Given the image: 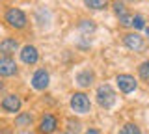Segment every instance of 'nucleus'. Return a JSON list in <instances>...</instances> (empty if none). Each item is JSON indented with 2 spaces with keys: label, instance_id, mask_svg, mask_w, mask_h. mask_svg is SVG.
<instances>
[{
  "label": "nucleus",
  "instance_id": "8",
  "mask_svg": "<svg viewBox=\"0 0 149 134\" xmlns=\"http://www.w3.org/2000/svg\"><path fill=\"white\" fill-rule=\"evenodd\" d=\"M32 86H34L36 90H45V87L49 86V73H47L45 69L36 71L34 78H32Z\"/></svg>",
  "mask_w": 149,
  "mask_h": 134
},
{
  "label": "nucleus",
  "instance_id": "1",
  "mask_svg": "<svg viewBox=\"0 0 149 134\" xmlns=\"http://www.w3.org/2000/svg\"><path fill=\"white\" fill-rule=\"evenodd\" d=\"M97 103H99L102 108H110V106H114L116 93H114V90H112V86H108V84L99 86V90H97Z\"/></svg>",
  "mask_w": 149,
  "mask_h": 134
},
{
  "label": "nucleus",
  "instance_id": "16",
  "mask_svg": "<svg viewBox=\"0 0 149 134\" xmlns=\"http://www.w3.org/2000/svg\"><path fill=\"white\" fill-rule=\"evenodd\" d=\"M32 123V115L30 114H22L17 117V125L19 127H24V125H30Z\"/></svg>",
  "mask_w": 149,
  "mask_h": 134
},
{
  "label": "nucleus",
  "instance_id": "3",
  "mask_svg": "<svg viewBox=\"0 0 149 134\" xmlns=\"http://www.w3.org/2000/svg\"><path fill=\"white\" fill-rule=\"evenodd\" d=\"M90 99H88V95L86 93H74L71 97V108L74 110V112H78V114H86V112H90Z\"/></svg>",
  "mask_w": 149,
  "mask_h": 134
},
{
  "label": "nucleus",
  "instance_id": "19",
  "mask_svg": "<svg viewBox=\"0 0 149 134\" xmlns=\"http://www.w3.org/2000/svg\"><path fill=\"white\" fill-rule=\"evenodd\" d=\"M132 26H136V28H143V19L140 15H136V17H132Z\"/></svg>",
  "mask_w": 149,
  "mask_h": 134
},
{
  "label": "nucleus",
  "instance_id": "21",
  "mask_svg": "<svg viewBox=\"0 0 149 134\" xmlns=\"http://www.w3.org/2000/svg\"><path fill=\"white\" fill-rule=\"evenodd\" d=\"M125 2H136V0H125Z\"/></svg>",
  "mask_w": 149,
  "mask_h": 134
},
{
  "label": "nucleus",
  "instance_id": "20",
  "mask_svg": "<svg viewBox=\"0 0 149 134\" xmlns=\"http://www.w3.org/2000/svg\"><path fill=\"white\" fill-rule=\"evenodd\" d=\"M86 134H99V131H95V128H90V131H88Z\"/></svg>",
  "mask_w": 149,
  "mask_h": 134
},
{
  "label": "nucleus",
  "instance_id": "9",
  "mask_svg": "<svg viewBox=\"0 0 149 134\" xmlns=\"http://www.w3.org/2000/svg\"><path fill=\"white\" fill-rule=\"evenodd\" d=\"M2 108L6 110V112L15 114V112H19V108H21V99H19L17 95H8L6 99L2 101Z\"/></svg>",
  "mask_w": 149,
  "mask_h": 134
},
{
  "label": "nucleus",
  "instance_id": "10",
  "mask_svg": "<svg viewBox=\"0 0 149 134\" xmlns=\"http://www.w3.org/2000/svg\"><path fill=\"white\" fill-rule=\"evenodd\" d=\"M56 117L54 115H50V114H47L43 119H41V125H39V132L41 134H50V132H54V128H56Z\"/></svg>",
  "mask_w": 149,
  "mask_h": 134
},
{
  "label": "nucleus",
  "instance_id": "13",
  "mask_svg": "<svg viewBox=\"0 0 149 134\" xmlns=\"http://www.w3.org/2000/svg\"><path fill=\"white\" fill-rule=\"evenodd\" d=\"M93 78H95V76H93L91 71H82V73H78V75H77V82H78V86L86 87V86H91Z\"/></svg>",
  "mask_w": 149,
  "mask_h": 134
},
{
  "label": "nucleus",
  "instance_id": "5",
  "mask_svg": "<svg viewBox=\"0 0 149 134\" xmlns=\"http://www.w3.org/2000/svg\"><path fill=\"white\" fill-rule=\"evenodd\" d=\"M17 73V63L9 56L0 58V76H13Z\"/></svg>",
  "mask_w": 149,
  "mask_h": 134
},
{
  "label": "nucleus",
  "instance_id": "7",
  "mask_svg": "<svg viewBox=\"0 0 149 134\" xmlns=\"http://www.w3.org/2000/svg\"><path fill=\"white\" fill-rule=\"evenodd\" d=\"M21 60L24 63H36L37 60H39V52H37V49L36 47H32V45H26V47H22L21 50Z\"/></svg>",
  "mask_w": 149,
  "mask_h": 134
},
{
  "label": "nucleus",
  "instance_id": "14",
  "mask_svg": "<svg viewBox=\"0 0 149 134\" xmlns=\"http://www.w3.org/2000/svg\"><path fill=\"white\" fill-rule=\"evenodd\" d=\"M84 4L91 10H104L108 6V0H84Z\"/></svg>",
  "mask_w": 149,
  "mask_h": 134
},
{
  "label": "nucleus",
  "instance_id": "23",
  "mask_svg": "<svg viewBox=\"0 0 149 134\" xmlns=\"http://www.w3.org/2000/svg\"><path fill=\"white\" fill-rule=\"evenodd\" d=\"M60 134H67V132H60Z\"/></svg>",
  "mask_w": 149,
  "mask_h": 134
},
{
  "label": "nucleus",
  "instance_id": "4",
  "mask_svg": "<svg viewBox=\"0 0 149 134\" xmlns=\"http://www.w3.org/2000/svg\"><path fill=\"white\" fill-rule=\"evenodd\" d=\"M116 82H118L119 90L123 91V93H130V91L136 90V80H134V76H130V75H119L116 78Z\"/></svg>",
  "mask_w": 149,
  "mask_h": 134
},
{
  "label": "nucleus",
  "instance_id": "2",
  "mask_svg": "<svg viewBox=\"0 0 149 134\" xmlns=\"http://www.w3.org/2000/svg\"><path fill=\"white\" fill-rule=\"evenodd\" d=\"M6 22L9 26H13V28H24L26 26V15L21 10H17V8H11L6 13Z\"/></svg>",
  "mask_w": 149,
  "mask_h": 134
},
{
  "label": "nucleus",
  "instance_id": "15",
  "mask_svg": "<svg viewBox=\"0 0 149 134\" xmlns=\"http://www.w3.org/2000/svg\"><path fill=\"white\" fill-rule=\"evenodd\" d=\"M119 134H142V131L136 127V125H132V123H127L123 128L119 131Z\"/></svg>",
  "mask_w": 149,
  "mask_h": 134
},
{
  "label": "nucleus",
  "instance_id": "17",
  "mask_svg": "<svg viewBox=\"0 0 149 134\" xmlns=\"http://www.w3.org/2000/svg\"><path fill=\"white\" fill-rule=\"evenodd\" d=\"M140 76H142L143 80H149V62H143L142 65H140Z\"/></svg>",
  "mask_w": 149,
  "mask_h": 134
},
{
  "label": "nucleus",
  "instance_id": "6",
  "mask_svg": "<svg viewBox=\"0 0 149 134\" xmlns=\"http://www.w3.org/2000/svg\"><path fill=\"white\" fill-rule=\"evenodd\" d=\"M114 11H116V15L119 17V22L123 26H132V15L127 11V8L121 2H114Z\"/></svg>",
  "mask_w": 149,
  "mask_h": 134
},
{
  "label": "nucleus",
  "instance_id": "22",
  "mask_svg": "<svg viewBox=\"0 0 149 134\" xmlns=\"http://www.w3.org/2000/svg\"><path fill=\"white\" fill-rule=\"evenodd\" d=\"M146 30H147V35H149V26H147V28H146Z\"/></svg>",
  "mask_w": 149,
  "mask_h": 134
},
{
  "label": "nucleus",
  "instance_id": "12",
  "mask_svg": "<svg viewBox=\"0 0 149 134\" xmlns=\"http://www.w3.org/2000/svg\"><path fill=\"white\" fill-rule=\"evenodd\" d=\"M19 49V43L15 39H11V37H8V39H4L2 43H0V52L2 54H6V56H11L13 52Z\"/></svg>",
  "mask_w": 149,
  "mask_h": 134
},
{
  "label": "nucleus",
  "instance_id": "18",
  "mask_svg": "<svg viewBox=\"0 0 149 134\" xmlns=\"http://www.w3.org/2000/svg\"><path fill=\"white\" fill-rule=\"evenodd\" d=\"M80 30L82 32H93L95 30V24H93L91 21H82L80 22Z\"/></svg>",
  "mask_w": 149,
  "mask_h": 134
},
{
  "label": "nucleus",
  "instance_id": "11",
  "mask_svg": "<svg viewBox=\"0 0 149 134\" xmlns=\"http://www.w3.org/2000/svg\"><path fill=\"white\" fill-rule=\"evenodd\" d=\"M125 45L130 50H142L143 49V39L138 34H127L125 35Z\"/></svg>",
  "mask_w": 149,
  "mask_h": 134
}]
</instances>
